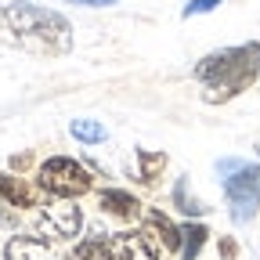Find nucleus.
<instances>
[{
  "label": "nucleus",
  "instance_id": "1",
  "mask_svg": "<svg viewBox=\"0 0 260 260\" xmlns=\"http://www.w3.org/2000/svg\"><path fill=\"white\" fill-rule=\"evenodd\" d=\"M0 40L44 58H58V54H69L73 47V25L65 22V15L51 8L18 0V4L0 8Z\"/></svg>",
  "mask_w": 260,
  "mask_h": 260
},
{
  "label": "nucleus",
  "instance_id": "2",
  "mask_svg": "<svg viewBox=\"0 0 260 260\" xmlns=\"http://www.w3.org/2000/svg\"><path fill=\"white\" fill-rule=\"evenodd\" d=\"M195 80H199L203 98L210 105L232 102L260 80V44H239L206 54L195 65Z\"/></svg>",
  "mask_w": 260,
  "mask_h": 260
},
{
  "label": "nucleus",
  "instance_id": "3",
  "mask_svg": "<svg viewBox=\"0 0 260 260\" xmlns=\"http://www.w3.org/2000/svg\"><path fill=\"white\" fill-rule=\"evenodd\" d=\"M217 170L224 174V199L232 206V220L249 224L260 210V167L242 159H228Z\"/></svg>",
  "mask_w": 260,
  "mask_h": 260
},
{
  "label": "nucleus",
  "instance_id": "4",
  "mask_svg": "<svg viewBox=\"0 0 260 260\" xmlns=\"http://www.w3.org/2000/svg\"><path fill=\"white\" fill-rule=\"evenodd\" d=\"M37 188L47 199H80V195H87L94 188V177L83 162H76L69 155H51L37 170Z\"/></svg>",
  "mask_w": 260,
  "mask_h": 260
},
{
  "label": "nucleus",
  "instance_id": "5",
  "mask_svg": "<svg viewBox=\"0 0 260 260\" xmlns=\"http://www.w3.org/2000/svg\"><path fill=\"white\" fill-rule=\"evenodd\" d=\"M83 228V213L80 206H73V199H54L40 210L37 224H32V232H37V239L44 242H69L80 235Z\"/></svg>",
  "mask_w": 260,
  "mask_h": 260
},
{
  "label": "nucleus",
  "instance_id": "6",
  "mask_svg": "<svg viewBox=\"0 0 260 260\" xmlns=\"http://www.w3.org/2000/svg\"><path fill=\"white\" fill-rule=\"evenodd\" d=\"M105 246H109L112 260H159V249L152 246V239L141 232V228H138V232H116V235H109Z\"/></svg>",
  "mask_w": 260,
  "mask_h": 260
},
{
  "label": "nucleus",
  "instance_id": "7",
  "mask_svg": "<svg viewBox=\"0 0 260 260\" xmlns=\"http://www.w3.org/2000/svg\"><path fill=\"white\" fill-rule=\"evenodd\" d=\"M141 232L152 239V246L159 253H181V224H174L162 210H148Z\"/></svg>",
  "mask_w": 260,
  "mask_h": 260
},
{
  "label": "nucleus",
  "instance_id": "8",
  "mask_svg": "<svg viewBox=\"0 0 260 260\" xmlns=\"http://www.w3.org/2000/svg\"><path fill=\"white\" fill-rule=\"evenodd\" d=\"M98 206H102V213H109V217H116V220H141V217H145V203L138 199V195L123 191V188L98 191Z\"/></svg>",
  "mask_w": 260,
  "mask_h": 260
},
{
  "label": "nucleus",
  "instance_id": "9",
  "mask_svg": "<svg viewBox=\"0 0 260 260\" xmlns=\"http://www.w3.org/2000/svg\"><path fill=\"white\" fill-rule=\"evenodd\" d=\"M40 199H44V191L37 184H29L25 177H15V174L0 170V203H8L15 210H32V206H40Z\"/></svg>",
  "mask_w": 260,
  "mask_h": 260
},
{
  "label": "nucleus",
  "instance_id": "10",
  "mask_svg": "<svg viewBox=\"0 0 260 260\" xmlns=\"http://www.w3.org/2000/svg\"><path fill=\"white\" fill-rule=\"evenodd\" d=\"M4 260H61V256L51 249V242L37 235H15L4 246Z\"/></svg>",
  "mask_w": 260,
  "mask_h": 260
},
{
  "label": "nucleus",
  "instance_id": "11",
  "mask_svg": "<svg viewBox=\"0 0 260 260\" xmlns=\"http://www.w3.org/2000/svg\"><path fill=\"white\" fill-rule=\"evenodd\" d=\"M206 235H210V228L206 224H181V256L184 260H195L203 253V246H206Z\"/></svg>",
  "mask_w": 260,
  "mask_h": 260
},
{
  "label": "nucleus",
  "instance_id": "12",
  "mask_svg": "<svg viewBox=\"0 0 260 260\" xmlns=\"http://www.w3.org/2000/svg\"><path fill=\"white\" fill-rule=\"evenodd\" d=\"M138 167H141V181H145V184H155V181H159V170L167 167V155L141 148V152H138Z\"/></svg>",
  "mask_w": 260,
  "mask_h": 260
},
{
  "label": "nucleus",
  "instance_id": "13",
  "mask_svg": "<svg viewBox=\"0 0 260 260\" xmlns=\"http://www.w3.org/2000/svg\"><path fill=\"white\" fill-rule=\"evenodd\" d=\"M73 138L87 141V145H98V141H105V126L98 123V119H73Z\"/></svg>",
  "mask_w": 260,
  "mask_h": 260
},
{
  "label": "nucleus",
  "instance_id": "14",
  "mask_svg": "<svg viewBox=\"0 0 260 260\" xmlns=\"http://www.w3.org/2000/svg\"><path fill=\"white\" fill-rule=\"evenodd\" d=\"M69 260H112V253H109V246H105L102 239H87V242H80V246L73 249Z\"/></svg>",
  "mask_w": 260,
  "mask_h": 260
},
{
  "label": "nucleus",
  "instance_id": "15",
  "mask_svg": "<svg viewBox=\"0 0 260 260\" xmlns=\"http://www.w3.org/2000/svg\"><path fill=\"white\" fill-rule=\"evenodd\" d=\"M174 203H177L184 213H191V217L203 213V203H199V199H188V184H184V181H177V188H174Z\"/></svg>",
  "mask_w": 260,
  "mask_h": 260
},
{
  "label": "nucleus",
  "instance_id": "16",
  "mask_svg": "<svg viewBox=\"0 0 260 260\" xmlns=\"http://www.w3.org/2000/svg\"><path fill=\"white\" fill-rule=\"evenodd\" d=\"M220 4V0H191V4L184 8V18H191V15H206V11H213Z\"/></svg>",
  "mask_w": 260,
  "mask_h": 260
},
{
  "label": "nucleus",
  "instance_id": "17",
  "mask_svg": "<svg viewBox=\"0 0 260 260\" xmlns=\"http://www.w3.org/2000/svg\"><path fill=\"white\" fill-rule=\"evenodd\" d=\"M69 4H83V8H109L116 0H69Z\"/></svg>",
  "mask_w": 260,
  "mask_h": 260
},
{
  "label": "nucleus",
  "instance_id": "18",
  "mask_svg": "<svg viewBox=\"0 0 260 260\" xmlns=\"http://www.w3.org/2000/svg\"><path fill=\"white\" fill-rule=\"evenodd\" d=\"M239 249H235V242H220V256H235Z\"/></svg>",
  "mask_w": 260,
  "mask_h": 260
}]
</instances>
